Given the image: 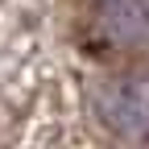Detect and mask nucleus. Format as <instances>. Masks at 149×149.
Segmentation results:
<instances>
[{"instance_id":"f03ea898","label":"nucleus","mask_w":149,"mask_h":149,"mask_svg":"<svg viewBox=\"0 0 149 149\" xmlns=\"http://www.w3.org/2000/svg\"><path fill=\"white\" fill-rule=\"evenodd\" d=\"M95 21L112 46L149 50V0H100Z\"/></svg>"},{"instance_id":"f257e3e1","label":"nucleus","mask_w":149,"mask_h":149,"mask_svg":"<svg viewBox=\"0 0 149 149\" xmlns=\"http://www.w3.org/2000/svg\"><path fill=\"white\" fill-rule=\"evenodd\" d=\"M95 112L120 137H149V70L108 79L95 91Z\"/></svg>"}]
</instances>
